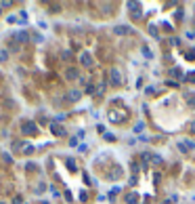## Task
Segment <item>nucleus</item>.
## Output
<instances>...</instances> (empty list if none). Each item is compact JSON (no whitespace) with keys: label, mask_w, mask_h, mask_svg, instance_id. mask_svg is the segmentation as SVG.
Instances as JSON below:
<instances>
[{"label":"nucleus","mask_w":195,"mask_h":204,"mask_svg":"<svg viewBox=\"0 0 195 204\" xmlns=\"http://www.w3.org/2000/svg\"><path fill=\"white\" fill-rule=\"evenodd\" d=\"M176 147H178L183 154L195 152V143H193V141H189V139H181V141H176Z\"/></svg>","instance_id":"f257e3e1"},{"label":"nucleus","mask_w":195,"mask_h":204,"mask_svg":"<svg viewBox=\"0 0 195 204\" xmlns=\"http://www.w3.org/2000/svg\"><path fill=\"white\" fill-rule=\"evenodd\" d=\"M109 78H111V84H122V72L117 67H111L109 70Z\"/></svg>","instance_id":"f03ea898"},{"label":"nucleus","mask_w":195,"mask_h":204,"mask_svg":"<svg viewBox=\"0 0 195 204\" xmlns=\"http://www.w3.org/2000/svg\"><path fill=\"white\" fill-rule=\"evenodd\" d=\"M130 32H132L130 25H115L113 27V34H117V36H126V34H130Z\"/></svg>","instance_id":"7ed1b4c3"},{"label":"nucleus","mask_w":195,"mask_h":204,"mask_svg":"<svg viewBox=\"0 0 195 204\" xmlns=\"http://www.w3.org/2000/svg\"><path fill=\"white\" fill-rule=\"evenodd\" d=\"M21 131H23V135H32V133L36 135V122H30V120L23 122V129H21Z\"/></svg>","instance_id":"20e7f679"},{"label":"nucleus","mask_w":195,"mask_h":204,"mask_svg":"<svg viewBox=\"0 0 195 204\" xmlns=\"http://www.w3.org/2000/svg\"><path fill=\"white\" fill-rule=\"evenodd\" d=\"M80 63L84 65V67H90L92 65V55L90 53H82L80 55Z\"/></svg>","instance_id":"39448f33"},{"label":"nucleus","mask_w":195,"mask_h":204,"mask_svg":"<svg viewBox=\"0 0 195 204\" xmlns=\"http://www.w3.org/2000/svg\"><path fill=\"white\" fill-rule=\"evenodd\" d=\"M65 78H67V80H76V78H80V72H78L76 67H67V70H65Z\"/></svg>","instance_id":"423d86ee"},{"label":"nucleus","mask_w":195,"mask_h":204,"mask_svg":"<svg viewBox=\"0 0 195 204\" xmlns=\"http://www.w3.org/2000/svg\"><path fill=\"white\" fill-rule=\"evenodd\" d=\"M80 97H82V93L78 91V88H76V91H69L67 93V101H78Z\"/></svg>","instance_id":"0eeeda50"},{"label":"nucleus","mask_w":195,"mask_h":204,"mask_svg":"<svg viewBox=\"0 0 195 204\" xmlns=\"http://www.w3.org/2000/svg\"><path fill=\"white\" fill-rule=\"evenodd\" d=\"M15 38H17V42H21V44H25V42L30 40L27 32H17V34H15Z\"/></svg>","instance_id":"6e6552de"},{"label":"nucleus","mask_w":195,"mask_h":204,"mask_svg":"<svg viewBox=\"0 0 195 204\" xmlns=\"http://www.w3.org/2000/svg\"><path fill=\"white\" fill-rule=\"evenodd\" d=\"M141 53H143V57H145V59H153V53L149 51V47H145V44H143V47H141Z\"/></svg>","instance_id":"1a4fd4ad"},{"label":"nucleus","mask_w":195,"mask_h":204,"mask_svg":"<svg viewBox=\"0 0 195 204\" xmlns=\"http://www.w3.org/2000/svg\"><path fill=\"white\" fill-rule=\"evenodd\" d=\"M6 59H9V51L2 48V51H0V61H6Z\"/></svg>","instance_id":"9d476101"},{"label":"nucleus","mask_w":195,"mask_h":204,"mask_svg":"<svg viewBox=\"0 0 195 204\" xmlns=\"http://www.w3.org/2000/svg\"><path fill=\"white\" fill-rule=\"evenodd\" d=\"M50 129H53V133H55V135H63V129H61V126H57V124H53Z\"/></svg>","instance_id":"9b49d317"},{"label":"nucleus","mask_w":195,"mask_h":204,"mask_svg":"<svg viewBox=\"0 0 195 204\" xmlns=\"http://www.w3.org/2000/svg\"><path fill=\"white\" fill-rule=\"evenodd\" d=\"M141 158H143V160H153V154H151V152H143Z\"/></svg>","instance_id":"f8f14e48"},{"label":"nucleus","mask_w":195,"mask_h":204,"mask_svg":"<svg viewBox=\"0 0 195 204\" xmlns=\"http://www.w3.org/2000/svg\"><path fill=\"white\" fill-rule=\"evenodd\" d=\"M149 32H151V36H153V38H160L157 30H155V25H151V27H149Z\"/></svg>","instance_id":"ddd939ff"},{"label":"nucleus","mask_w":195,"mask_h":204,"mask_svg":"<svg viewBox=\"0 0 195 204\" xmlns=\"http://www.w3.org/2000/svg\"><path fill=\"white\" fill-rule=\"evenodd\" d=\"M141 4L138 2H126V9H138Z\"/></svg>","instance_id":"4468645a"},{"label":"nucleus","mask_w":195,"mask_h":204,"mask_svg":"<svg viewBox=\"0 0 195 204\" xmlns=\"http://www.w3.org/2000/svg\"><path fill=\"white\" fill-rule=\"evenodd\" d=\"M13 204H23V198H21V196H19V194H17V196L13 198Z\"/></svg>","instance_id":"2eb2a0df"},{"label":"nucleus","mask_w":195,"mask_h":204,"mask_svg":"<svg viewBox=\"0 0 195 204\" xmlns=\"http://www.w3.org/2000/svg\"><path fill=\"white\" fill-rule=\"evenodd\" d=\"M2 160H4V164H11V162H13L9 154H2Z\"/></svg>","instance_id":"dca6fc26"},{"label":"nucleus","mask_w":195,"mask_h":204,"mask_svg":"<svg viewBox=\"0 0 195 204\" xmlns=\"http://www.w3.org/2000/svg\"><path fill=\"white\" fill-rule=\"evenodd\" d=\"M63 59H65V61H71V59H74V55H71V53H67V51H65V53H63Z\"/></svg>","instance_id":"f3484780"},{"label":"nucleus","mask_w":195,"mask_h":204,"mask_svg":"<svg viewBox=\"0 0 195 204\" xmlns=\"http://www.w3.org/2000/svg\"><path fill=\"white\" fill-rule=\"evenodd\" d=\"M143 129H145V124H143V122H138L137 126H134V133H141V131H143Z\"/></svg>","instance_id":"a211bd4d"},{"label":"nucleus","mask_w":195,"mask_h":204,"mask_svg":"<svg viewBox=\"0 0 195 204\" xmlns=\"http://www.w3.org/2000/svg\"><path fill=\"white\" fill-rule=\"evenodd\" d=\"M105 139H107V141H115V135H111V133H105Z\"/></svg>","instance_id":"6ab92c4d"},{"label":"nucleus","mask_w":195,"mask_h":204,"mask_svg":"<svg viewBox=\"0 0 195 204\" xmlns=\"http://www.w3.org/2000/svg\"><path fill=\"white\" fill-rule=\"evenodd\" d=\"M94 91H97V88H94V86H92V84H88V86H86V93H88V95H92V93H94Z\"/></svg>","instance_id":"aec40b11"},{"label":"nucleus","mask_w":195,"mask_h":204,"mask_svg":"<svg viewBox=\"0 0 195 204\" xmlns=\"http://www.w3.org/2000/svg\"><path fill=\"white\" fill-rule=\"evenodd\" d=\"M126 200H128V204H137V198H134V196H132V194H130V196H128Z\"/></svg>","instance_id":"412c9836"},{"label":"nucleus","mask_w":195,"mask_h":204,"mask_svg":"<svg viewBox=\"0 0 195 204\" xmlns=\"http://www.w3.org/2000/svg\"><path fill=\"white\" fill-rule=\"evenodd\" d=\"M145 93H147V95H155V88H153V86H149V88H147Z\"/></svg>","instance_id":"4be33fe9"},{"label":"nucleus","mask_w":195,"mask_h":204,"mask_svg":"<svg viewBox=\"0 0 195 204\" xmlns=\"http://www.w3.org/2000/svg\"><path fill=\"white\" fill-rule=\"evenodd\" d=\"M0 15H2V11H0Z\"/></svg>","instance_id":"5701e85b"},{"label":"nucleus","mask_w":195,"mask_h":204,"mask_svg":"<svg viewBox=\"0 0 195 204\" xmlns=\"http://www.w3.org/2000/svg\"><path fill=\"white\" fill-rule=\"evenodd\" d=\"M0 204H4V202H0Z\"/></svg>","instance_id":"b1692460"}]
</instances>
